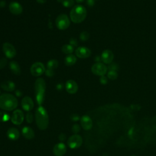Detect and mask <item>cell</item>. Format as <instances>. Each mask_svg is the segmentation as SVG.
Segmentation results:
<instances>
[{
    "label": "cell",
    "instance_id": "4316f807",
    "mask_svg": "<svg viewBox=\"0 0 156 156\" xmlns=\"http://www.w3.org/2000/svg\"><path fill=\"white\" fill-rule=\"evenodd\" d=\"M61 3L65 8H71L74 4V0H61Z\"/></svg>",
    "mask_w": 156,
    "mask_h": 156
},
{
    "label": "cell",
    "instance_id": "44dd1931",
    "mask_svg": "<svg viewBox=\"0 0 156 156\" xmlns=\"http://www.w3.org/2000/svg\"><path fill=\"white\" fill-rule=\"evenodd\" d=\"M9 68L11 71L15 75L19 76L21 74V68L18 62L15 61H10L9 63Z\"/></svg>",
    "mask_w": 156,
    "mask_h": 156
},
{
    "label": "cell",
    "instance_id": "277c9868",
    "mask_svg": "<svg viewBox=\"0 0 156 156\" xmlns=\"http://www.w3.org/2000/svg\"><path fill=\"white\" fill-rule=\"evenodd\" d=\"M87 14V12L86 8L81 4H77L71 9L70 13V18L73 23L78 24L85 20Z\"/></svg>",
    "mask_w": 156,
    "mask_h": 156
},
{
    "label": "cell",
    "instance_id": "b9f144b4",
    "mask_svg": "<svg viewBox=\"0 0 156 156\" xmlns=\"http://www.w3.org/2000/svg\"><path fill=\"white\" fill-rule=\"evenodd\" d=\"M36 1L39 4H44L46 3L47 0H36Z\"/></svg>",
    "mask_w": 156,
    "mask_h": 156
},
{
    "label": "cell",
    "instance_id": "ee69618b",
    "mask_svg": "<svg viewBox=\"0 0 156 156\" xmlns=\"http://www.w3.org/2000/svg\"><path fill=\"white\" fill-rule=\"evenodd\" d=\"M76 2L77 3H81L84 2V0H75Z\"/></svg>",
    "mask_w": 156,
    "mask_h": 156
},
{
    "label": "cell",
    "instance_id": "ba28073f",
    "mask_svg": "<svg viewBox=\"0 0 156 156\" xmlns=\"http://www.w3.org/2000/svg\"><path fill=\"white\" fill-rule=\"evenodd\" d=\"M92 72L96 76H105L107 72V67L103 63L96 62L91 68Z\"/></svg>",
    "mask_w": 156,
    "mask_h": 156
},
{
    "label": "cell",
    "instance_id": "74e56055",
    "mask_svg": "<svg viewBox=\"0 0 156 156\" xmlns=\"http://www.w3.org/2000/svg\"><path fill=\"white\" fill-rule=\"evenodd\" d=\"M95 0H87V4L88 6H93L94 4Z\"/></svg>",
    "mask_w": 156,
    "mask_h": 156
},
{
    "label": "cell",
    "instance_id": "ab89813d",
    "mask_svg": "<svg viewBox=\"0 0 156 156\" xmlns=\"http://www.w3.org/2000/svg\"><path fill=\"white\" fill-rule=\"evenodd\" d=\"M6 5V3L4 0L2 1H0V8H4Z\"/></svg>",
    "mask_w": 156,
    "mask_h": 156
},
{
    "label": "cell",
    "instance_id": "9c48e42d",
    "mask_svg": "<svg viewBox=\"0 0 156 156\" xmlns=\"http://www.w3.org/2000/svg\"><path fill=\"white\" fill-rule=\"evenodd\" d=\"M3 51L6 57L8 58H13L16 54V51L14 46L9 42L4 43Z\"/></svg>",
    "mask_w": 156,
    "mask_h": 156
},
{
    "label": "cell",
    "instance_id": "30bf717a",
    "mask_svg": "<svg viewBox=\"0 0 156 156\" xmlns=\"http://www.w3.org/2000/svg\"><path fill=\"white\" fill-rule=\"evenodd\" d=\"M10 118H11V122H12L13 124L15 125H20L23 123L25 116L23 112L21 110L16 109L14 111L12 115Z\"/></svg>",
    "mask_w": 156,
    "mask_h": 156
},
{
    "label": "cell",
    "instance_id": "d6986e66",
    "mask_svg": "<svg viewBox=\"0 0 156 156\" xmlns=\"http://www.w3.org/2000/svg\"><path fill=\"white\" fill-rule=\"evenodd\" d=\"M22 133L24 137L28 140H31L35 136V133L33 129L29 126L23 127L22 129Z\"/></svg>",
    "mask_w": 156,
    "mask_h": 156
},
{
    "label": "cell",
    "instance_id": "5b68a950",
    "mask_svg": "<svg viewBox=\"0 0 156 156\" xmlns=\"http://www.w3.org/2000/svg\"><path fill=\"white\" fill-rule=\"evenodd\" d=\"M56 27L60 30H65L70 27V19L66 14H61L56 19Z\"/></svg>",
    "mask_w": 156,
    "mask_h": 156
},
{
    "label": "cell",
    "instance_id": "836d02e7",
    "mask_svg": "<svg viewBox=\"0 0 156 156\" xmlns=\"http://www.w3.org/2000/svg\"><path fill=\"white\" fill-rule=\"evenodd\" d=\"M100 83L103 85H106L107 84L108 82V79L107 77L105 76H102L100 77Z\"/></svg>",
    "mask_w": 156,
    "mask_h": 156
},
{
    "label": "cell",
    "instance_id": "d590c367",
    "mask_svg": "<svg viewBox=\"0 0 156 156\" xmlns=\"http://www.w3.org/2000/svg\"><path fill=\"white\" fill-rule=\"evenodd\" d=\"M69 44L71 45V46H73V47L74 46H77L78 45V42L76 40V38H71L70 39V42H69Z\"/></svg>",
    "mask_w": 156,
    "mask_h": 156
},
{
    "label": "cell",
    "instance_id": "8fae6325",
    "mask_svg": "<svg viewBox=\"0 0 156 156\" xmlns=\"http://www.w3.org/2000/svg\"><path fill=\"white\" fill-rule=\"evenodd\" d=\"M75 54L78 58H87L91 56L92 52L89 48L86 46H80L76 48Z\"/></svg>",
    "mask_w": 156,
    "mask_h": 156
},
{
    "label": "cell",
    "instance_id": "60d3db41",
    "mask_svg": "<svg viewBox=\"0 0 156 156\" xmlns=\"http://www.w3.org/2000/svg\"><path fill=\"white\" fill-rule=\"evenodd\" d=\"M22 92L20 90H17L15 91V94L17 97H20L22 96Z\"/></svg>",
    "mask_w": 156,
    "mask_h": 156
},
{
    "label": "cell",
    "instance_id": "8992f818",
    "mask_svg": "<svg viewBox=\"0 0 156 156\" xmlns=\"http://www.w3.org/2000/svg\"><path fill=\"white\" fill-rule=\"evenodd\" d=\"M46 71L44 64L40 62H36L34 63L30 68L31 74L34 77H40L45 73Z\"/></svg>",
    "mask_w": 156,
    "mask_h": 156
},
{
    "label": "cell",
    "instance_id": "f6af8a7d",
    "mask_svg": "<svg viewBox=\"0 0 156 156\" xmlns=\"http://www.w3.org/2000/svg\"><path fill=\"white\" fill-rule=\"evenodd\" d=\"M131 156H136V155H131Z\"/></svg>",
    "mask_w": 156,
    "mask_h": 156
},
{
    "label": "cell",
    "instance_id": "ac0fdd59",
    "mask_svg": "<svg viewBox=\"0 0 156 156\" xmlns=\"http://www.w3.org/2000/svg\"><path fill=\"white\" fill-rule=\"evenodd\" d=\"M20 136L19 130L15 128H10L7 131V136L12 141H15L18 140Z\"/></svg>",
    "mask_w": 156,
    "mask_h": 156
},
{
    "label": "cell",
    "instance_id": "7c38bea8",
    "mask_svg": "<svg viewBox=\"0 0 156 156\" xmlns=\"http://www.w3.org/2000/svg\"><path fill=\"white\" fill-rule=\"evenodd\" d=\"M9 9L10 13L15 15L22 14L23 10V6L16 2H13L10 3L9 5Z\"/></svg>",
    "mask_w": 156,
    "mask_h": 156
},
{
    "label": "cell",
    "instance_id": "4fadbf2b",
    "mask_svg": "<svg viewBox=\"0 0 156 156\" xmlns=\"http://www.w3.org/2000/svg\"><path fill=\"white\" fill-rule=\"evenodd\" d=\"M101 58L104 64L109 65L113 62L114 58V54L112 51L109 50H106L102 52Z\"/></svg>",
    "mask_w": 156,
    "mask_h": 156
},
{
    "label": "cell",
    "instance_id": "d6a6232c",
    "mask_svg": "<svg viewBox=\"0 0 156 156\" xmlns=\"http://www.w3.org/2000/svg\"><path fill=\"white\" fill-rule=\"evenodd\" d=\"M70 119L73 122H77V121H79L80 120H81V118H80V116L78 115L77 114L74 113V114H72L70 116Z\"/></svg>",
    "mask_w": 156,
    "mask_h": 156
},
{
    "label": "cell",
    "instance_id": "5bb4252c",
    "mask_svg": "<svg viewBox=\"0 0 156 156\" xmlns=\"http://www.w3.org/2000/svg\"><path fill=\"white\" fill-rule=\"evenodd\" d=\"M22 107L23 109L26 112H31L33 109L34 104L31 98L29 96H25L22 100Z\"/></svg>",
    "mask_w": 156,
    "mask_h": 156
},
{
    "label": "cell",
    "instance_id": "603a6c76",
    "mask_svg": "<svg viewBox=\"0 0 156 156\" xmlns=\"http://www.w3.org/2000/svg\"><path fill=\"white\" fill-rule=\"evenodd\" d=\"M61 50L62 52H64V54L69 55V54H72V53L74 51V48L73 46H71L70 44H65L63 45Z\"/></svg>",
    "mask_w": 156,
    "mask_h": 156
},
{
    "label": "cell",
    "instance_id": "e575fe53",
    "mask_svg": "<svg viewBox=\"0 0 156 156\" xmlns=\"http://www.w3.org/2000/svg\"><path fill=\"white\" fill-rule=\"evenodd\" d=\"M45 73L46 76L50 77L54 76V71L53 70H51V69L47 68V70H46Z\"/></svg>",
    "mask_w": 156,
    "mask_h": 156
},
{
    "label": "cell",
    "instance_id": "4dcf8cb0",
    "mask_svg": "<svg viewBox=\"0 0 156 156\" xmlns=\"http://www.w3.org/2000/svg\"><path fill=\"white\" fill-rule=\"evenodd\" d=\"M71 129H72V131H73V132L74 134H77V133H79V132H80V130H81V127H80V126L79 124H74V125L73 126Z\"/></svg>",
    "mask_w": 156,
    "mask_h": 156
},
{
    "label": "cell",
    "instance_id": "6da1fadb",
    "mask_svg": "<svg viewBox=\"0 0 156 156\" xmlns=\"http://www.w3.org/2000/svg\"><path fill=\"white\" fill-rule=\"evenodd\" d=\"M35 119L37 127L40 130H45L47 129L49 124L48 114L42 106H38L35 110Z\"/></svg>",
    "mask_w": 156,
    "mask_h": 156
},
{
    "label": "cell",
    "instance_id": "d4e9b609",
    "mask_svg": "<svg viewBox=\"0 0 156 156\" xmlns=\"http://www.w3.org/2000/svg\"><path fill=\"white\" fill-rule=\"evenodd\" d=\"M10 118V116L7 112L0 111V122H7Z\"/></svg>",
    "mask_w": 156,
    "mask_h": 156
},
{
    "label": "cell",
    "instance_id": "8d00e7d4",
    "mask_svg": "<svg viewBox=\"0 0 156 156\" xmlns=\"http://www.w3.org/2000/svg\"><path fill=\"white\" fill-rule=\"evenodd\" d=\"M58 139L61 142H64L66 139V135L64 134H61L58 136Z\"/></svg>",
    "mask_w": 156,
    "mask_h": 156
},
{
    "label": "cell",
    "instance_id": "52a82bcc",
    "mask_svg": "<svg viewBox=\"0 0 156 156\" xmlns=\"http://www.w3.org/2000/svg\"><path fill=\"white\" fill-rule=\"evenodd\" d=\"M82 138L81 135L78 134H74L71 136L67 140V144L71 149H76L80 148L82 145Z\"/></svg>",
    "mask_w": 156,
    "mask_h": 156
},
{
    "label": "cell",
    "instance_id": "e0dca14e",
    "mask_svg": "<svg viewBox=\"0 0 156 156\" xmlns=\"http://www.w3.org/2000/svg\"><path fill=\"white\" fill-rule=\"evenodd\" d=\"M67 151V148L64 143H58L53 148V153L56 156H63Z\"/></svg>",
    "mask_w": 156,
    "mask_h": 156
},
{
    "label": "cell",
    "instance_id": "cb8c5ba5",
    "mask_svg": "<svg viewBox=\"0 0 156 156\" xmlns=\"http://www.w3.org/2000/svg\"><path fill=\"white\" fill-rule=\"evenodd\" d=\"M58 66V62L56 59H51L47 63V68L53 70L57 68Z\"/></svg>",
    "mask_w": 156,
    "mask_h": 156
},
{
    "label": "cell",
    "instance_id": "2e32d148",
    "mask_svg": "<svg viewBox=\"0 0 156 156\" xmlns=\"http://www.w3.org/2000/svg\"><path fill=\"white\" fill-rule=\"evenodd\" d=\"M81 124L84 130H88L92 128L93 122L89 116L84 115L81 118Z\"/></svg>",
    "mask_w": 156,
    "mask_h": 156
},
{
    "label": "cell",
    "instance_id": "9a60e30c",
    "mask_svg": "<svg viewBox=\"0 0 156 156\" xmlns=\"http://www.w3.org/2000/svg\"><path fill=\"white\" fill-rule=\"evenodd\" d=\"M66 91L70 94H75L78 90V85L73 80H68L65 83Z\"/></svg>",
    "mask_w": 156,
    "mask_h": 156
},
{
    "label": "cell",
    "instance_id": "484cf974",
    "mask_svg": "<svg viewBox=\"0 0 156 156\" xmlns=\"http://www.w3.org/2000/svg\"><path fill=\"white\" fill-rule=\"evenodd\" d=\"M117 77H118V73H117V71H112V70H109L108 71L107 78H109V80L114 81L117 79Z\"/></svg>",
    "mask_w": 156,
    "mask_h": 156
},
{
    "label": "cell",
    "instance_id": "7a4b0ae2",
    "mask_svg": "<svg viewBox=\"0 0 156 156\" xmlns=\"http://www.w3.org/2000/svg\"><path fill=\"white\" fill-rule=\"evenodd\" d=\"M18 106L16 98L9 93H3L0 95V108L6 111H12Z\"/></svg>",
    "mask_w": 156,
    "mask_h": 156
},
{
    "label": "cell",
    "instance_id": "7402d4cb",
    "mask_svg": "<svg viewBox=\"0 0 156 156\" xmlns=\"http://www.w3.org/2000/svg\"><path fill=\"white\" fill-rule=\"evenodd\" d=\"M76 61L77 58L73 54H69L67 56L64 58V63L68 67L74 65L76 64Z\"/></svg>",
    "mask_w": 156,
    "mask_h": 156
},
{
    "label": "cell",
    "instance_id": "83f0119b",
    "mask_svg": "<svg viewBox=\"0 0 156 156\" xmlns=\"http://www.w3.org/2000/svg\"><path fill=\"white\" fill-rule=\"evenodd\" d=\"M80 39L81 40H82V42H86L87 40H88L89 38H90V34L87 32V31H82L81 34H80Z\"/></svg>",
    "mask_w": 156,
    "mask_h": 156
},
{
    "label": "cell",
    "instance_id": "1f68e13d",
    "mask_svg": "<svg viewBox=\"0 0 156 156\" xmlns=\"http://www.w3.org/2000/svg\"><path fill=\"white\" fill-rule=\"evenodd\" d=\"M8 64V61L6 58H2L0 59V70L4 68Z\"/></svg>",
    "mask_w": 156,
    "mask_h": 156
},
{
    "label": "cell",
    "instance_id": "f1b7e54d",
    "mask_svg": "<svg viewBox=\"0 0 156 156\" xmlns=\"http://www.w3.org/2000/svg\"><path fill=\"white\" fill-rule=\"evenodd\" d=\"M33 115L31 112H28L26 115V120L28 123H31L33 122Z\"/></svg>",
    "mask_w": 156,
    "mask_h": 156
},
{
    "label": "cell",
    "instance_id": "7bdbcfd3",
    "mask_svg": "<svg viewBox=\"0 0 156 156\" xmlns=\"http://www.w3.org/2000/svg\"><path fill=\"white\" fill-rule=\"evenodd\" d=\"M101 60V57H100L99 56H96L95 58V61H96L97 62H100V61Z\"/></svg>",
    "mask_w": 156,
    "mask_h": 156
},
{
    "label": "cell",
    "instance_id": "ffe728a7",
    "mask_svg": "<svg viewBox=\"0 0 156 156\" xmlns=\"http://www.w3.org/2000/svg\"><path fill=\"white\" fill-rule=\"evenodd\" d=\"M0 86H1L3 90L9 92H13L15 89V84L14 82L9 80L2 82Z\"/></svg>",
    "mask_w": 156,
    "mask_h": 156
},
{
    "label": "cell",
    "instance_id": "bcb514c9",
    "mask_svg": "<svg viewBox=\"0 0 156 156\" xmlns=\"http://www.w3.org/2000/svg\"><path fill=\"white\" fill-rule=\"evenodd\" d=\"M0 94H1V91H0Z\"/></svg>",
    "mask_w": 156,
    "mask_h": 156
},
{
    "label": "cell",
    "instance_id": "3957f363",
    "mask_svg": "<svg viewBox=\"0 0 156 156\" xmlns=\"http://www.w3.org/2000/svg\"><path fill=\"white\" fill-rule=\"evenodd\" d=\"M34 90L36 101L38 106H40L43 104L45 97L46 82L44 78L38 77L36 80L34 84Z\"/></svg>",
    "mask_w": 156,
    "mask_h": 156
},
{
    "label": "cell",
    "instance_id": "f546056e",
    "mask_svg": "<svg viewBox=\"0 0 156 156\" xmlns=\"http://www.w3.org/2000/svg\"><path fill=\"white\" fill-rule=\"evenodd\" d=\"M107 68H108L109 70L116 71L117 70H118L119 67H118V64H115V63H111L110 64H109V67H108Z\"/></svg>",
    "mask_w": 156,
    "mask_h": 156
},
{
    "label": "cell",
    "instance_id": "f35d334b",
    "mask_svg": "<svg viewBox=\"0 0 156 156\" xmlns=\"http://www.w3.org/2000/svg\"><path fill=\"white\" fill-rule=\"evenodd\" d=\"M63 88H64V85H63V84H61V83H60V84H58L57 86H56V88L58 90H62V89H63Z\"/></svg>",
    "mask_w": 156,
    "mask_h": 156
}]
</instances>
